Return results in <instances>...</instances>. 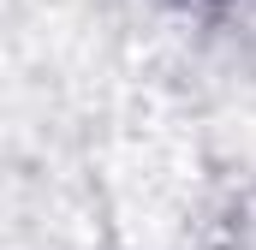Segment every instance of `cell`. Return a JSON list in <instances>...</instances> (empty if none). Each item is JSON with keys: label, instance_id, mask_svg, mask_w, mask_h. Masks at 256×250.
<instances>
[{"label": "cell", "instance_id": "cell-1", "mask_svg": "<svg viewBox=\"0 0 256 250\" xmlns=\"http://www.w3.org/2000/svg\"><path fill=\"white\" fill-rule=\"evenodd\" d=\"M208 6H226V0H208Z\"/></svg>", "mask_w": 256, "mask_h": 250}]
</instances>
